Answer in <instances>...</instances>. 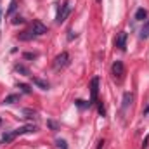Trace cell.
I'll return each mask as SVG.
<instances>
[{
    "label": "cell",
    "instance_id": "13",
    "mask_svg": "<svg viewBox=\"0 0 149 149\" xmlns=\"http://www.w3.org/2000/svg\"><path fill=\"white\" fill-rule=\"evenodd\" d=\"M33 83L38 85L40 88H43V90H47V88H49V83H47V81H43V80H40V78H33Z\"/></svg>",
    "mask_w": 149,
    "mask_h": 149
},
{
    "label": "cell",
    "instance_id": "8",
    "mask_svg": "<svg viewBox=\"0 0 149 149\" xmlns=\"http://www.w3.org/2000/svg\"><path fill=\"white\" fill-rule=\"evenodd\" d=\"M37 37L33 31H23V33H19V40H23V42H28V40H33V38Z\"/></svg>",
    "mask_w": 149,
    "mask_h": 149
},
{
    "label": "cell",
    "instance_id": "7",
    "mask_svg": "<svg viewBox=\"0 0 149 149\" xmlns=\"http://www.w3.org/2000/svg\"><path fill=\"white\" fill-rule=\"evenodd\" d=\"M35 130H37V125H24V127H19V128H16V130H14V134H16V137H17V135L31 134V132H35Z\"/></svg>",
    "mask_w": 149,
    "mask_h": 149
},
{
    "label": "cell",
    "instance_id": "20",
    "mask_svg": "<svg viewBox=\"0 0 149 149\" xmlns=\"http://www.w3.org/2000/svg\"><path fill=\"white\" fill-rule=\"evenodd\" d=\"M24 23V19L21 17V16H16L14 19H12V24H23Z\"/></svg>",
    "mask_w": 149,
    "mask_h": 149
},
{
    "label": "cell",
    "instance_id": "21",
    "mask_svg": "<svg viewBox=\"0 0 149 149\" xmlns=\"http://www.w3.org/2000/svg\"><path fill=\"white\" fill-rule=\"evenodd\" d=\"M14 10H16V0H12V2H10V7H9V10H7V16H10Z\"/></svg>",
    "mask_w": 149,
    "mask_h": 149
},
{
    "label": "cell",
    "instance_id": "4",
    "mask_svg": "<svg viewBox=\"0 0 149 149\" xmlns=\"http://www.w3.org/2000/svg\"><path fill=\"white\" fill-rule=\"evenodd\" d=\"M31 31H33L37 37H42V35H45L49 30H47V26H45L42 21H33V24H31Z\"/></svg>",
    "mask_w": 149,
    "mask_h": 149
},
{
    "label": "cell",
    "instance_id": "17",
    "mask_svg": "<svg viewBox=\"0 0 149 149\" xmlns=\"http://www.w3.org/2000/svg\"><path fill=\"white\" fill-rule=\"evenodd\" d=\"M47 127H49V128H52L54 132H56V130H59V125H57L56 121H52V120H49V121H47Z\"/></svg>",
    "mask_w": 149,
    "mask_h": 149
},
{
    "label": "cell",
    "instance_id": "26",
    "mask_svg": "<svg viewBox=\"0 0 149 149\" xmlns=\"http://www.w3.org/2000/svg\"><path fill=\"white\" fill-rule=\"evenodd\" d=\"M148 113H149V106L146 108V109H144V114H148Z\"/></svg>",
    "mask_w": 149,
    "mask_h": 149
},
{
    "label": "cell",
    "instance_id": "1",
    "mask_svg": "<svg viewBox=\"0 0 149 149\" xmlns=\"http://www.w3.org/2000/svg\"><path fill=\"white\" fill-rule=\"evenodd\" d=\"M97 95H99V78L94 76L92 81H90V101H88V106H94L97 102Z\"/></svg>",
    "mask_w": 149,
    "mask_h": 149
},
{
    "label": "cell",
    "instance_id": "22",
    "mask_svg": "<svg viewBox=\"0 0 149 149\" xmlns=\"http://www.w3.org/2000/svg\"><path fill=\"white\" fill-rule=\"evenodd\" d=\"M99 114H101V116H106V109H104L102 102H99Z\"/></svg>",
    "mask_w": 149,
    "mask_h": 149
},
{
    "label": "cell",
    "instance_id": "27",
    "mask_svg": "<svg viewBox=\"0 0 149 149\" xmlns=\"http://www.w3.org/2000/svg\"><path fill=\"white\" fill-rule=\"evenodd\" d=\"M0 125H2V118H0Z\"/></svg>",
    "mask_w": 149,
    "mask_h": 149
},
{
    "label": "cell",
    "instance_id": "19",
    "mask_svg": "<svg viewBox=\"0 0 149 149\" xmlns=\"http://www.w3.org/2000/svg\"><path fill=\"white\" fill-rule=\"evenodd\" d=\"M56 144H57V148H59V149H68V148H66V142H64L63 139H57V141H56Z\"/></svg>",
    "mask_w": 149,
    "mask_h": 149
},
{
    "label": "cell",
    "instance_id": "12",
    "mask_svg": "<svg viewBox=\"0 0 149 149\" xmlns=\"http://www.w3.org/2000/svg\"><path fill=\"white\" fill-rule=\"evenodd\" d=\"M141 38H142V40L149 38V21L144 23V26H142V30H141Z\"/></svg>",
    "mask_w": 149,
    "mask_h": 149
},
{
    "label": "cell",
    "instance_id": "2",
    "mask_svg": "<svg viewBox=\"0 0 149 149\" xmlns=\"http://www.w3.org/2000/svg\"><path fill=\"white\" fill-rule=\"evenodd\" d=\"M70 12H71V7H70V3L68 2H64L61 7H59V10H57V16H56V23H63V21H66V17L70 16Z\"/></svg>",
    "mask_w": 149,
    "mask_h": 149
},
{
    "label": "cell",
    "instance_id": "3",
    "mask_svg": "<svg viewBox=\"0 0 149 149\" xmlns=\"http://www.w3.org/2000/svg\"><path fill=\"white\" fill-rule=\"evenodd\" d=\"M68 64H70V54H68V52H61V54L56 57V61H54V68H56V70L64 68V66H68Z\"/></svg>",
    "mask_w": 149,
    "mask_h": 149
},
{
    "label": "cell",
    "instance_id": "15",
    "mask_svg": "<svg viewBox=\"0 0 149 149\" xmlns=\"http://www.w3.org/2000/svg\"><path fill=\"white\" fill-rule=\"evenodd\" d=\"M16 71H17V73H23V74H30V70L24 68L23 64H16Z\"/></svg>",
    "mask_w": 149,
    "mask_h": 149
},
{
    "label": "cell",
    "instance_id": "14",
    "mask_svg": "<svg viewBox=\"0 0 149 149\" xmlns=\"http://www.w3.org/2000/svg\"><path fill=\"white\" fill-rule=\"evenodd\" d=\"M16 139V134L14 132H10V134H5L3 137H2V142L3 144H7V142H10V141H14Z\"/></svg>",
    "mask_w": 149,
    "mask_h": 149
},
{
    "label": "cell",
    "instance_id": "28",
    "mask_svg": "<svg viewBox=\"0 0 149 149\" xmlns=\"http://www.w3.org/2000/svg\"><path fill=\"white\" fill-rule=\"evenodd\" d=\"M97 2H102V0H97Z\"/></svg>",
    "mask_w": 149,
    "mask_h": 149
},
{
    "label": "cell",
    "instance_id": "6",
    "mask_svg": "<svg viewBox=\"0 0 149 149\" xmlns=\"http://www.w3.org/2000/svg\"><path fill=\"white\" fill-rule=\"evenodd\" d=\"M113 74L118 76V80L123 78V74H125V68H123V63H121V61H114V64H113Z\"/></svg>",
    "mask_w": 149,
    "mask_h": 149
},
{
    "label": "cell",
    "instance_id": "5",
    "mask_svg": "<svg viewBox=\"0 0 149 149\" xmlns=\"http://www.w3.org/2000/svg\"><path fill=\"white\" fill-rule=\"evenodd\" d=\"M114 45L120 49V50H125L127 49V33L125 31H120L118 37L114 38Z\"/></svg>",
    "mask_w": 149,
    "mask_h": 149
},
{
    "label": "cell",
    "instance_id": "9",
    "mask_svg": "<svg viewBox=\"0 0 149 149\" xmlns=\"http://www.w3.org/2000/svg\"><path fill=\"white\" fill-rule=\"evenodd\" d=\"M148 17V10L146 9H137L135 12V21H144Z\"/></svg>",
    "mask_w": 149,
    "mask_h": 149
},
{
    "label": "cell",
    "instance_id": "25",
    "mask_svg": "<svg viewBox=\"0 0 149 149\" xmlns=\"http://www.w3.org/2000/svg\"><path fill=\"white\" fill-rule=\"evenodd\" d=\"M97 144H99V146H97V149H102V148H104V141H99Z\"/></svg>",
    "mask_w": 149,
    "mask_h": 149
},
{
    "label": "cell",
    "instance_id": "11",
    "mask_svg": "<svg viewBox=\"0 0 149 149\" xmlns=\"http://www.w3.org/2000/svg\"><path fill=\"white\" fill-rule=\"evenodd\" d=\"M19 101V95L17 94H10V95H7L5 99H3V104H14V102H17Z\"/></svg>",
    "mask_w": 149,
    "mask_h": 149
},
{
    "label": "cell",
    "instance_id": "23",
    "mask_svg": "<svg viewBox=\"0 0 149 149\" xmlns=\"http://www.w3.org/2000/svg\"><path fill=\"white\" fill-rule=\"evenodd\" d=\"M37 57V54H31V52H26L24 54V59H35Z\"/></svg>",
    "mask_w": 149,
    "mask_h": 149
},
{
    "label": "cell",
    "instance_id": "16",
    "mask_svg": "<svg viewBox=\"0 0 149 149\" xmlns=\"http://www.w3.org/2000/svg\"><path fill=\"white\" fill-rule=\"evenodd\" d=\"M17 87H19V88H21L24 94H31V88H30V85H26V83H19Z\"/></svg>",
    "mask_w": 149,
    "mask_h": 149
},
{
    "label": "cell",
    "instance_id": "10",
    "mask_svg": "<svg viewBox=\"0 0 149 149\" xmlns=\"http://www.w3.org/2000/svg\"><path fill=\"white\" fill-rule=\"evenodd\" d=\"M132 101H134V95H132L130 92H127V94L123 95V109H127V108L132 104Z\"/></svg>",
    "mask_w": 149,
    "mask_h": 149
},
{
    "label": "cell",
    "instance_id": "18",
    "mask_svg": "<svg viewBox=\"0 0 149 149\" xmlns=\"http://www.w3.org/2000/svg\"><path fill=\"white\" fill-rule=\"evenodd\" d=\"M74 104H76L78 108H90V106H88V102L85 104V101H81V99H76V101H74Z\"/></svg>",
    "mask_w": 149,
    "mask_h": 149
},
{
    "label": "cell",
    "instance_id": "24",
    "mask_svg": "<svg viewBox=\"0 0 149 149\" xmlns=\"http://www.w3.org/2000/svg\"><path fill=\"white\" fill-rule=\"evenodd\" d=\"M148 144H149V135L146 137V139H144V142H142V149H146V148H148Z\"/></svg>",
    "mask_w": 149,
    "mask_h": 149
}]
</instances>
